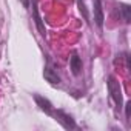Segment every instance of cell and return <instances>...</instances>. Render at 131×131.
<instances>
[{
    "mask_svg": "<svg viewBox=\"0 0 131 131\" xmlns=\"http://www.w3.org/2000/svg\"><path fill=\"white\" fill-rule=\"evenodd\" d=\"M110 91H111L113 97L116 99V103H117V105H120V103H122L120 86H119V83H116V80H114V79H110Z\"/></svg>",
    "mask_w": 131,
    "mask_h": 131,
    "instance_id": "cell-1",
    "label": "cell"
},
{
    "mask_svg": "<svg viewBox=\"0 0 131 131\" xmlns=\"http://www.w3.org/2000/svg\"><path fill=\"white\" fill-rule=\"evenodd\" d=\"M70 63H71V70H73V73H74V74H79L80 70H82V62H80V59L77 57V54H73Z\"/></svg>",
    "mask_w": 131,
    "mask_h": 131,
    "instance_id": "cell-2",
    "label": "cell"
},
{
    "mask_svg": "<svg viewBox=\"0 0 131 131\" xmlns=\"http://www.w3.org/2000/svg\"><path fill=\"white\" fill-rule=\"evenodd\" d=\"M96 22H97V25L99 26H102V23H103V16H102V6H100V0H96Z\"/></svg>",
    "mask_w": 131,
    "mask_h": 131,
    "instance_id": "cell-3",
    "label": "cell"
},
{
    "mask_svg": "<svg viewBox=\"0 0 131 131\" xmlns=\"http://www.w3.org/2000/svg\"><path fill=\"white\" fill-rule=\"evenodd\" d=\"M45 77H46L49 82H52V83H59V77L54 76V74L51 73V70H46V71H45Z\"/></svg>",
    "mask_w": 131,
    "mask_h": 131,
    "instance_id": "cell-4",
    "label": "cell"
},
{
    "mask_svg": "<svg viewBox=\"0 0 131 131\" xmlns=\"http://www.w3.org/2000/svg\"><path fill=\"white\" fill-rule=\"evenodd\" d=\"M122 9H123V13H125V20H126V22H129V20H131V17H129V8H128L126 5H123V6H122Z\"/></svg>",
    "mask_w": 131,
    "mask_h": 131,
    "instance_id": "cell-5",
    "label": "cell"
},
{
    "mask_svg": "<svg viewBox=\"0 0 131 131\" xmlns=\"http://www.w3.org/2000/svg\"><path fill=\"white\" fill-rule=\"evenodd\" d=\"M129 108H131V103L128 102V103H126V117H128V119H129Z\"/></svg>",
    "mask_w": 131,
    "mask_h": 131,
    "instance_id": "cell-6",
    "label": "cell"
}]
</instances>
